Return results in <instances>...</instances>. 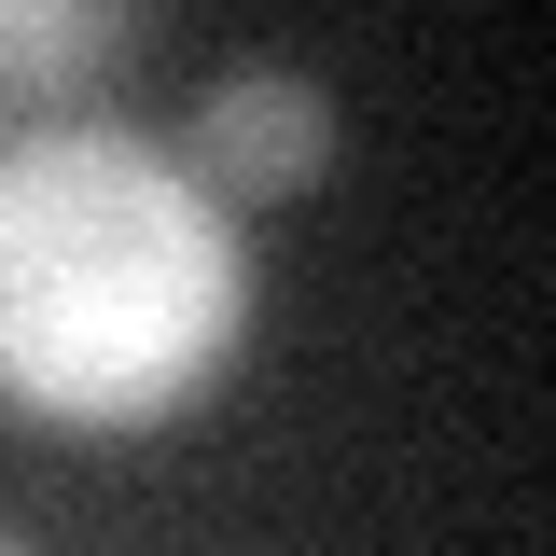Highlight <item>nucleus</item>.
<instances>
[{"instance_id":"obj_1","label":"nucleus","mask_w":556,"mask_h":556,"mask_svg":"<svg viewBox=\"0 0 556 556\" xmlns=\"http://www.w3.org/2000/svg\"><path fill=\"white\" fill-rule=\"evenodd\" d=\"M251 334V237L167 139L42 126L0 153V404L42 431H167Z\"/></svg>"},{"instance_id":"obj_2","label":"nucleus","mask_w":556,"mask_h":556,"mask_svg":"<svg viewBox=\"0 0 556 556\" xmlns=\"http://www.w3.org/2000/svg\"><path fill=\"white\" fill-rule=\"evenodd\" d=\"M181 167H195L237 223H251V208H292L334 167V84H320V70H278V56L208 70V98L181 112Z\"/></svg>"},{"instance_id":"obj_3","label":"nucleus","mask_w":556,"mask_h":556,"mask_svg":"<svg viewBox=\"0 0 556 556\" xmlns=\"http://www.w3.org/2000/svg\"><path fill=\"white\" fill-rule=\"evenodd\" d=\"M153 0H0V98H98Z\"/></svg>"}]
</instances>
